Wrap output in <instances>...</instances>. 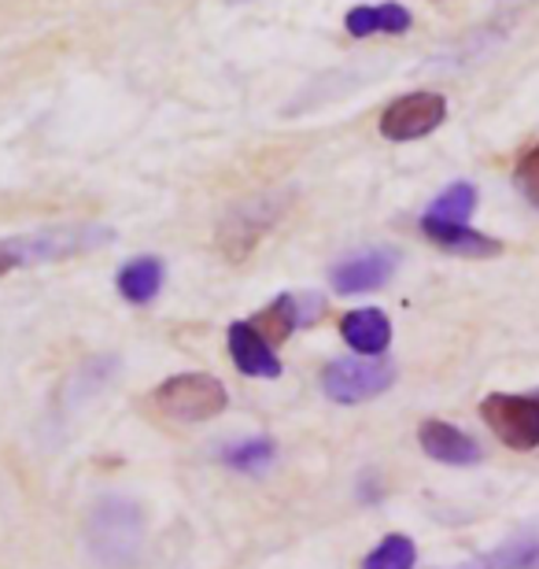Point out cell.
Segmentation results:
<instances>
[{
  "label": "cell",
  "instance_id": "obj_11",
  "mask_svg": "<svg viewBox=\"0 0 539 569\" xmlns=\"http://www.w3.org/2000/svg\"><path fill=\"white\" fill-rule=\"evenodd\" d=\"M340 333L359 356H370V359L385 356L388 345H392V322H388V315L377 311V307H362V311L343 315Z\"/></svg>",
  "mask_w": 539,
  "mask_h": 569
},
{
  "label": "cell",
  "instance_id": "obj_1",
  "mask_svg": "<svg viewBox=\"0 0 539 569\" xmlns=\"http://www.w3.org/2000/svg\"><path fill=\"white\" fill-rule=\"evenodd\" d=\"M86 540L93 559L108 569H126L141 559L144 515L130 496H104L86 515Z\"/></svg>",
  "mask_w": 539,
  "mask_h": 569
},
{
  "label": "cell",
  "instance_id": "obj_21",
  "mask_svg": "<svg viewBox=\"0 0 539 569\" xmlns=\"http://www.w3.org/2000/svg\"><path fill=\"white\" fill-rule=\"evenodd\" d=\"M16 267H19V259L8 252V244H0V278L11 274V270H16Z\"/></svg>",
  "mask_w": 539,
  "mask_h": 569
},
{
  "label": "cell",
  "instance_id": "obj_12",
  "mask_svg": "<svg viewBox=\"0 0 539 569\" xmlns=\"http://www.w3.org/2000/svg\"><path fill=\"white\" fill-rule=\"evenodd\" d=\"M421 233H426L432 244H440V248H447V252H455V256L488 259V256L502 252V244L496 241V237L477 233L473 226H440V222H426V219H421Z\"/></svg>",
  "mask_w": 539,
  "mask_h": 569
},
{
  "label": "cell",
  "instance_id": "obj_19",
  "mask_svg": "<svg viewBox=\"0 0 539 569\" xmlns=\"http://www.w3.org/2000/svg\"><path fill=\"white\" fill-rule=\"evenodd\" d=\"M415 562H418L415 540L392 532V537H385L370 555H366L362 569H415Z\"/></svg>",
  "mask_w": 539,
  "mask_h": 569
},
{
  "label": "cell",
  "instance_id": "obj_15",
  "mask_svg": "<svg viewBox=\"0 0 539 569\" xmlns=\"http://www.w3.org/2000/svg\"><path fill=\"white\" fill-rule=\"evenodd\" d=\"M477 211V186H469V181H455V186H447L440 197L429 203V211L421 214L426 222H440V226H469Z\"/></svg>",
  "mask_w": 539,
  "mask_h": 569
},
{
  "label": "cell",
  "instance_id": "obj_14",
  "mask_svg": "<svg viewBox=\"0 0 539 569\" xmlns=\"http://www.w3.org/2000/svg\"><path fill=\"white\" fill-rule=\"evenodd\" d=\"M163 278H167V267H163V259H156V256H137L130 259L122 270H119V292L126 296L130 303L137 307H144V303H152L159 289H163Z\"/></svg>",
  "mask_w": 539,
  "mask_h": 569
},
{
  "label": "cell",
  "instance_id": "obj_6",
  "mask_svg": "<svg viewBox=\"0 0 539 569\" xmlns=\"http://www.w3.org/2000/svg\"><path fill=\"white\" fill-rule=\"evenodd\" d=\"M281 211L285 197H251L237 203L226 214V222L218 226V248L226 252V259H244L270 233V226L281 219Z\"/></svg>",
  "mask_w": 539,
  "mask_h": 569
},
{
  "label": "cell",
  "instance_id": "obj_4",
  "mask_svg": "<svg viewBox=\"0 0 539 569\" xmlns=\"http://www.w3.org/2000/svg\"><path fill=\"white\" fill-rule=\"evenodd\" d=\"M108 226H60V230H41L30 237H11L8 252L19 259V267L30 263H49V259H71L82 252H93V248L111 241Z\"/></svg>",
  "mask_w": 539,
  "mask_h": 569
},
{
  "label": "cell",
  "instance_id": "obj_5",
  "mask_svg": "<svg viewBox=\"0 0 539 569\" xmlns=\"http://www.w3.org/2000/svg\"><path fill=\"white\" fill-rule=\"evenodd\" d=\"M480 418L488 429L513 451L539 448V392L536 396H507L496 392L480 403Z\"/></svg>",
  "mask_w": 539,
  "mask_h": 569
},
{
  "label": "cell",
  "instance_id": "obj_8",
  "mask_svg": "<svg viewBox=\"0 0 539 569\" xmlns=\"http://www.w3.org/2000/svg\"><path fill=\"white\" fill-rule=\"evenodd\" d=\"M396 270H399V252H392V248H366V252L340 259V263L329 270V284L343 296L373 292L392 281Z\"/></svg>",
  "mask_w": 539,
  "mask_h": 569
},
{
  "label": "cell",
  "instance_id": "obj_3",
  "mask_svg": "<svg viewBox=\"0 0 539 569\" xmlns=\"http://www.w3.org/2000/svg\"><path fill=\"white\" fill-rule=\"evenodd\" d=\"M396 385V367L385 356H343L322 370V389L332 403H362Z\"/></svg>",
  "mask_w": 539,
  "mask_h": 569
},
{
  "label": "cell",
  "instance_id": "obj_20",
  "mask_svg": "<svg viewBox=\"0 0 539 569\" xmlns=\"http://www.w3.org/2000/svg\"><path fill=\"white\" fill-rule=\"evenodd\" d=\"M513 178H518V189L539 208V144L532 148V152H525V159L518 163V174H513Z\"/></svg>",
  "mask_w": 539,
  "mask_h": 569
},
{
  "label": "cell",
  "instance_id": "obj_10",
  "mask_svg": "<svg viewBox=\"0 0 539 569\" xmlns=\"http://www.w3.org/2000/svg\"><path fill=\"white\" fill-rule=\"evenodd\" d=\"M418 440H421V451H426L429 459L447 462V466H477L480 459H485L480 443L469 437V432H462L451 422H436V418L421 422Z\"/></svg>",
  "mask_w": 539,
  "mask_h": 569
},
{
  "label": "cell",
  "instance_id": "obj_16",
  "mask_svg": "<svg viewBox=\"0 0 539 569\" xmlns=\"http://www.w3.org/2000/svg\"><path fill=\"white\" fill-rule=\"evenodd\" d=\"M536 555H539V537L525 532V537H513L502 548L480 555V559H469L455 569H536Z\"/></svg>",
  "mask_w": 539,
  "mask_h": 569
},
{
  "label": "cell",
  "instance_id": "obj_7",
  "mask_svg": "<svg viewBox=\"0 0 539 569\" xmlns=\"http://www.w3.org/2000/svg\"><path fill=\"white\" fill-rule=\"evenodd\" d=\"M447 119V100L440 93H407L392 100L381 116V133L388 141H418Z\"/></svg>",
  "mask_w": 539,
  "mask_h": 569
},
{
  "label": "cell",
  "instance_id": "obj_18",
  "mask_svg": "<svg viewBox=\"0 0 539 569\" xmlns=\"http://www.w3.org/2000/svg\"><path fill=\"white\" fill-rule=\"evenodd\" d=\"M296 315H300V303H296V296H278V300H273L251 326H256L259 333L270 340V345H278V340H285L296 326H300V318H296Z\"/></svg>",
  "mask_w": 539,
  "mask_h": 569
},
{
  "label": "cell",
  "instance_id": "obj_13",
  "mask_svg": "<svg viewBox=\"0 0 539 569\" xmlns=\"http://www.w3.org/2000/svg\"><path fill=\"white\" fill-rule=\"evenodd\" d=\"M410 11L403 4H359L343 16V30L351 38H373V33H407Z\"/></svg>",
  "mask_w": 539,
  "mask_h": 569
},
{
  "label": "cell",
  "instance_id": "obj_17",
  "mask_svg": "<svg viewBox=\"0 0 539 569\" xmlns=\"http://www.w3.org/2000/svg\"><path fill=\"white\" fill-rule=\"evenodd\" d=\"M226 466H233L240 473H262L270 470L273 459H278V448H273V440L267 437H251V440H240L233 448H226Z\"/></svg>",
  "mask_w": 539,
  "mask_h": 569
},
{
  "label": "cell",
  "instance_id": "obj_2",
  "mask_svg": "<svg viewBox=\"0 0 539 569\" xmlns=\"http://www.w3.org/2000/svg\"><path fill=\"white\" fill-rule=\"evenodd\" d=\"M152 403L174 422H211L226 411L229 396L222 389V381L211 378V373L189 370V373H174L167 378L159 389L152 392Z\"/></svg>",
  "mask_w": 539,
  "mask_h": 569
},
{
  "label": "cell",
  "instance_id": "obj_9",
  "mask_svg": "<svg viewBox=\"0 0 539 569\" xmlns=\"http://www.w3.org/2000/svg\"><path fill=\"white\" fill-rule=\"evenodd\" d=\"M229 356H233L237 370L244 378H281V359L267 337L259 333L251 322H233L229 326Z\"/></svg>",
  "mask_w": 539,
  "mask_h": 569
}]
</instances>
